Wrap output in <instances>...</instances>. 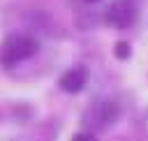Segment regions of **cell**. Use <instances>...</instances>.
Listing matches in <instances>:
<instances>
[{
  "instance_id": "3957f363",
  "label": "cell",
  "mask_w": 148,
  "mask_h": 141,
  "mask_svg": "<svg viewBox=\"0 0 148 141\" xmlns=\"http://www.w3.org/2000/svg\"><path fill=\"white\" fill-rule=\"evenodd\" d=\"M139 7L134 0H113L104 9V23L113 30H127L136 23Z\"/></svg>"
},
{
  "instance_id": "8992f818",
  "label": "cell",
  "mask_w": 148,
  "mask_h": 141,
  "mask_svg": "<svg viewBox=\"0 0 148 141\" xmlns=\"http://www.w3.org/2000/svg\"><path fill=\"white\" fill-rule=\"evenodd\" d=\"M69 141H97V136L90 132V129H79V132H74L72 134V139Z\"/></svg>"
},
{
  "instance_id": "7a4b0ae2",
  "label": "cell",
  "mask_w": 148,
  "mask_h": 141,
  "mask_svg": "<svg viewBox=\"0 0 148 141\" xmlns=\"http://www.w3.org/2000/svg\"><path fill=\"white\" fill-rule=\"evenodd\" d=\"M118 116H120V109H118V104L113 102V99H95L92 104H90V109L86 111V116H83V120H86V125H88V129L92 132V129H109L116 120H118Z\"/></svg>"
},
{
  "instance_id": "277c9868",
  "label": "cell",
  "mask_w": 148,
  "mask_h": 141,
  "mask_svg": "<svg viewBox=\"0 0 148 141\" xmlns=\"http://www.w3.org/2000/svg\"><path fill=\"white\" fill-rule=\"evenodd\" d=\"M88 79H90V69L86 65H72L58 76V88L67 95H76L88 86Z\"/></svg>"
},
{
  "instance_id": "52a82bcc",
  "label": "cell",
  "mask_w": 148,
  "mask_h": 141,
  "mask_svg": "<svg viewBox=\"0 0 148 141\" xmlns=\"http://www.w3.org/2000/svg\"><path fill=\"white\" fill-rule=\"evenodd\" d=\"M83 2H99V0H83Z\"/></svg>"
},
{
  "instance_id": "6da1fadb",
  "label": "cell",
  "mask_w": 148,
  "mask_h": 141,
  "mask_svg": "<svg viewBox=\"0 0 148 141\" xmlns=\"http://www.w3.org/2000/svg\"><path fill=\"white\" fill-rule=\"evenodd\" d=\"M39 51V39L28 32H9L0 39V67L12 69Z\"/></svg>"
},
{
  "instance_id": "5b68a950",
  "label": "cell",
  "mask_w": 148,
  "mask_h": 141,
  "mask_svg": "<svg viewBox=\"0 0 148 141\" xmlns=\"http://www.w3.org/2000/svg\"><path fill=\"white\" fill-rule=\"evenodd\" d=\"M130 53H132V46H130V42H125V39H118V42L113 44V55H116L118 60H127V58H130Z\"/></svg>"
}]
</instances>
